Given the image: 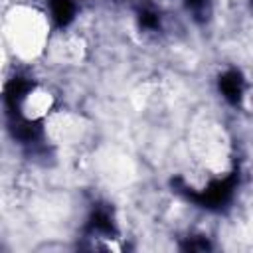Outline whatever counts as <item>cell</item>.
Here are the masks:
<instances>
[{
    "instance_id": "6da1fadb",
    "label": "cell",
    "mask_w": 253,
    "mask_h": 253,
    "mask_svg": "<svg viewBox=\"0 0 253 253\" xmlns=\"http://www.w3.org/2000/svg\"><path fill=\"white\" fill-rule=\"evenodd\" d=\"M47 18L49 16L30 6H14L12 14L6 16V36L20 57H34L47 47Z\"/></svg>"
}]
</instances>
